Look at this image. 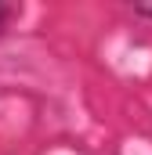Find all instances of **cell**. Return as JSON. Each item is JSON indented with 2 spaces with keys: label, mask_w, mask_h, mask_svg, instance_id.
<instances>
[{
  "label": "cell",
  "mask_w": 152,
  "mask_h": 155,
  "mask_svg": "<svg viewBox=\"0 0 152 155\" xmlns=\"http://www.w3.org/2000/svg\"><path fill=\"white\" fill-rule=\"evenodd\" d=\"M18 15V7L15 4H0V29H7V22Z\"/></svg>",
  "instance_id": "cell-1"
},
{
  "label": "cell",
  "mask_w": 152,
  "mask_h": 155,
  "mask_svg": "<svg viewBox=\"0 0 152 155\" xmlns=\"http://www.w3.org/2000/svg\"><path fill=\"white\" fill-rule=\"evenodd\" d=\"M134 15H141V18H152V4H134Z\"/></svg>",
  "instance_id": "cell-2"
}]
</instances>
